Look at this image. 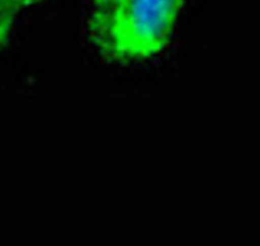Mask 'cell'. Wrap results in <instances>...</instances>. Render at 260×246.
<instances>
[{
  "label": "cell",
  "mask_w": 260,
  "mask_h": 246,
  "mask_svg": "<svg viewBox=\"0 0 260 246\" xmlns=\"http://www.w3.org/2000/svg\"><path fill=\"white\" fill-rule=\"evenodd\" d=\"M185 0H91L89 40L110 62L138 64L171 45Z\"/></svg>",
  "instance_id": "1"
},
{
  "label": "cell",
  "mask_w": 260,
  "mask_h": 246,
  "mask_svg": "<svg viewBox=\"0 0 260 246\" xmlns=\"http://www.w3.org/2000/svg\"><path fill=\"white\" fill-rule=\"evenodd\" d=\"M44 0H0V50L11 42L17 23Z\"/></svg>",
  "instance_id": "2"
}]
</instances>
